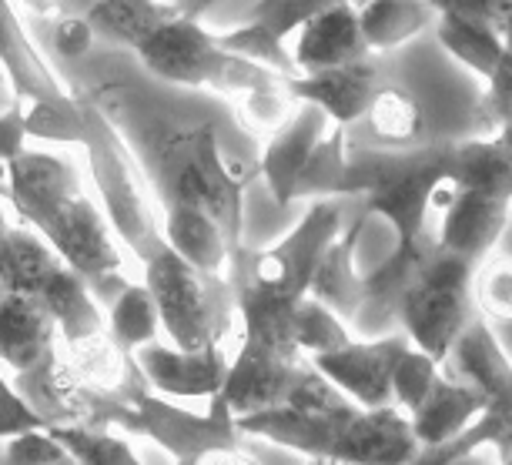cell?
Segmentation results:
<instances>
[{
  "label": "cell",
  "mask_w": 512,
  "mask_h": 465,
  "mask_svg": "<svg viewBox=\"0 0 512 465\" xmlns=\"http://www.w3.org/2000/svg\"><path fill=\"white\" fill-rule=\"evenodd\" d=\"M4 198L17 218L34 228L91 288L108 292L114 285H128L121 282L124 255L111 221L81 188L77 168L67 158L24 148L11 164H4Z\"/></svg>",
  "instance_id": "6da1fadb"
},
{
  "label": "cell",
  "mask_w": 512,
  "mask_h": 465,
  "mask_svg": "<svg viewBox=\"0 0 512 465\" xmlns=\"http://www.w3.org/2000/svg\"><path fill=\"white\" fill-rule=\"evenodd\" d=\"M151 161V181L161 205L178 201L208 211L225 228L231 245L241 248V221H245V188L258 178V161L231 158L221 148L215 124L161 121L144 141Z\"/></svg>",
  "instance_id": "7a4b0ae2"
},
{
  "label": "cell",
  "mask_w": 512,
  "mask_h": 465,
  "mask_svg": "<svg viewBox=\"0 0 512 465\" xmlns=\"http://www.w3.org/2000/svg\"><path fill=\"white\" fill-rule=\"evenodd\" d=\"M238 429L282 449L302 452L328 465H405L419 449L409 415L395 405L318 415L298 409H265L241 415Z\"/></svg>",
  "instance_id": "3957f363"
},
{
  "label": "cell",
  "mask_w": 512,
  "mask_h": 465,
  "mask_svg": "<svg viewBox=\"0 0 512 465\" xmlns=\"http://www.w3.org/2000/svg\"><path fill=\"white\" fill-rule=\"evenodd\" d=\"M379 57L385 81L399 87L419 114L425 148L496 134V121L486 108V81L452 61L432 31Z\"/></svg>",
  "instance_id": "277c9868"
},
{
  "label": "cell",
  "mask_w": 512,
  "mask_h": 465,
  "mask_svg": "<svg viewBox=\"0 0 512 465\" xmlns=\"http://www.w3.org/2000/svg\"><path fill=\"white\" fill-rule=\"evenodd\" d=\"M84 118H88V134H84L81 148L88 151V168L101 195V211L111 221L114 238L124 241L131 255L144 265L154 251L164 248L161 218L148 198V184H144L148 178L118 124L101 104L84 101Z\"/></svg>",
  "instance_id": "5b68a950"
},
{
  "label": "cell",
  "mask_w": 512,
  "mask_h": 465,
  "mask_svg": "<svg viewBox=\"0 0 512 465\" xmlns=\"http://www.w3.org/2000/svg\"><path fill=\"white\" fill-rule=\"evenodd\" d=\"M144 285L158 305L161 332L185 352L215 348L231 335L238 302L231 282L215 271H201L164 245L144 261Z\"/></svg>",
  "instance_id": "8992f818"
},
{
  "label": "cell",
  "mask_w": 512,
  "mask_h": 465,
  "mask_svg": "<svg viewBox=\"0 0 512 465\" xmlns=\"http://www.w3.org/2000/svg\"><path fill=\"white\" fill-rule=\"evenodd\" d=\"M472 275H476V265L432 241L395 305V322L412 348L432 355L436 362L446 358L462 328L479 315Z\"/></svg>",
  "instance_id": "52a82bcc"
},
{
  "label": "cell",
  "mask_w": 512,
  "mask_h": 465,
  "mask_svg": "<svg viewBox=\"0 0 512 465\" xmlns=\"http://www.w3.org/2000/svg\"><path fill=\"white\" fill-rule=\"evenodd\" d=\"M345 221H349V215H345L342 198L308 201L298 225L285 231V238H278L275 245L235 248V255L228 261V268L235 271L228 278L231 288H255L262 295L298 302L302 295H308L318 261L325 258L328 245L338 238Z\"/></svg>",
  "instance_id": "ba28073f"
},
{
  "label": "cell",
  "mask_w": 512,
  "mask_h": 465,
  "mask_svg": "<svg viewBox=\"0 0 512 465\" xmlns=\"http://www.w3.org/2000/svg\"><path fill=\"white\" fill-rule=\"evenodd\" d=\"M14 389L41 415L47 429H111V425H121L131 432V405L111 399V395L94 389L91 382H84L61 348L47 355L41 365L17 372Z\"/></svg>",
  "instance_id": "9c48e42d"
},
{
  "label": "cell",
  "mask_w": 512,
  "mask_h": 465,
  "mask_svg": "<svg viewBox=\"0 0 512 465\" xmlns=\"http://www.w3.org/2000/svg\"><path fill=\"white\" fill-rule=\"evenodd\" d=\"M131 409V432L161 445L175 462L188 459V455L201 449H211V445H238L248 439L238 429V419L231 415V409L221 402V395H211L208 412H188L175 402L158 399L151 389H144L131 399Z\"/></svg>",
  "instance_id": "30bf717a"
},
{
  "label": "cell",
  "mask_w": 512,
  "mask_h": 465,
  "mask_svg": "<svg viewBox=\"0 0 512 465\" xmlns=\"http://www.w3.org/2000/svg\"><path fill=\"white\" fill-rule=\"evenodd\" d=\"M432 211H439L436 245L456 258L479 265L499 245V235L512 215V198L462 181H442Z\"/></svg>",
  "instance_id": "8fae6325"
},
{
  "label": "cell",
  "mask_w": 512,
  "mask_h": 465,
  "mask_svg": "<svg viewBox=\"0 0 512 465\" xmlns=\"http://www.w3.org/2000/svg\"><path fill=\"white\" fill-rule=\"evenodd\" d=\"M308 358L305 355H282L272 348L241 338L238 355L228 365V379L221 385V402L228 405L231 415H255L265 409H282L292 399L298 379L305 375Z\"/></svg>",
  "instance_id": "7c38bea8"
},
{
  "label": "cell",
  "mask_w": 512,
  "mask_h": 465,
  "mask_svg": "<svg viewBox=\"0 0 512 465\" xmlns=\"http://www.w3.org/2000/svg\"><path fill=\"white\" fill-rule=\"evenodd\" d=\"M412 342L402 332L379 338H352L328 355L308 358L328 382L338 385L362 409L392 405V368Z\"/></svg>",
  "instance_id": "4fadbf2b"
},
{
  "label": "cell",
  "mask_w": 512,
  "mask_h": 465,
  "mask_svg": "<svg viewBox=\"0 0 512 465\" xmlns=\"http://www.w3.org/2000/svg\"><path fill=\"white\" fill-rule=\"evenodd\" d=\"M442 375L469 385L486 399V409L506 415L512 422V358L502 348L489 318L476 315L452 342L446 358L439 362Z\"/></svg>",
  "instance_id": "5bb4252c"
},
{
  "label": "cell",
  "mask_w": 512,
  "mask_h": 465,
  "mask_svg": "<svg viewBox=\"0 0 512 465\" xmlns=\"http://www.w3.org/2000/svg\"><path fill=\"white\" fill-rule=\"evenodd\" d=\"M134 54L161 81L208 91L221 67V57H225V47L218 44V34L201 27V21L175 17L161 31H154Z\"/></svg>",
  "instance_id": "9a60e30c"
},
{
  "label": "cell",
  "mask_w": 512,
  "mask_h": 465,
  "mask_svg": "<svg viewBox=\"0 0 512 465\" xmlns=\"http://www.w3.org/2000/svg\"><path fill=\"white\" fill-rule=\"evenodd\" d=\"M288 94L302 104H315L325 118L342 128H355L369 114L375 94L382 87V57L369 54L362 61L328 67L315 74H295L285 81Z\"/></svg>",
  "instance_id": "2e32d148"
},
{
  "label": "cell",
  "mask_w": 512,
  "mask_h": 465,
  "mask_svg": "<svg viewBox=\"0 0 512 465\" xmlns=\"http://www.w3.org/2000/svg\"><path fill=\"white\" fill-rule=\"evenodd\" d=\"M144 382L151 385V392L161 395H178V399H211L221 392V385L228 379L231 358L225 348H201V352H185L178 345H141L134 352Z\"/></svg>",
  "instance_id": "e0dca14e"
},
{
  "label": "cell",
  "mask_w": 512,
  "mask_h": 465,
  "mask_svg": "<svg viewBox=\"0 0 512 465\" xmlns=\"http://www.w3.org/2000/svg\"><path fill=\"white\" fill-rule=\"evenodd\" d=\"M369 44L362 37L359 7L335 0V4L322 7L312 21H305L302 31L295 34L292 61L298 74L328 71V67H342L352 61L369 57Z\"/></svg>",
  "instance_id": "ac0fdd59"
},
{
  "label": "cell",
  "mask_w": 512,
  "mask_h": 465,
  "mask_svg": "<svg viewBox=\"0 0 512 465\" xmlns=\"http://www.w3.org/2000/svg\"><path fill=\"white\" fill-rule=\"evenodd\" d=\"M365 228H369V215L359 208L352 215V221H345L338 238L328 245L325 258L318 261V268L312 275V285H308V295L332 308L349 328L365 302V271L359 268V245H362Z\"/></svg>",
  "instance_id": "d6986e66"
},
{
  "label": "cell",
  "mask_w": 512,
  "mask_h": 465,
  "mask_svg": "<svg viewBox=\"0 0 512 465\" xmlns=\"http://www.w3.org/2000/svg\"><path fill=\"white\" fill-rule=\"evenodd\" d=\"M328 128H332V121L325 118V111H318L315 104L298 101L292 118L268 138L262 154H258V174L265 178L268 195L275 198V205H292L295 174L302 171L305 158L325 138Z\"/></svg>",
  "instance_id": "ffe728a7"
},
{
  "label": "cell",
  "mask_w": 512,
  "mask_h": 465,
  "mask_svg": "<svg viewBox=\"0 0 512 465\" xmlns=\"http://www.w3.org/2000/svg\"><path fill=\"white\" fill-rule=\"evenodd\" d=\"M61 348L57 325L41 298L24 292H0V362L14 372L41 365Z\"/></svg>",
  "instance_id": "44dd1931"
},
{
  "label": "cell",
  "mask_w": 512,
  "mask_h": 465,
  "mask_svg": "<svg viewBox=\"0 0 512 465\" xmlns=\"http://www.w3.org/2000/svg\"><path fill=\"white\" fill-rule=\"evenodd\" d=\"M34 298H41L44 308L51 312L64 352L88 345L108 332V318L101 315L98 302H94L91 285L84 282L77 271L67 268L64 261L44 278L41 288L34 292Z\"/></svg>",
  "instance_id": "7402d4cb"
},
{
  "label": "cell",
  "mask_w": 512,
  "mask_h": 465,
  "mask_svg": "<svg viewBox=\"0 0 512 465\" xmlns=\"http://www.w3.org/2000/svg\"><path fill=\"white\" fill-rule=\"evenodd\" d=\"M161 231H164V245L178 251L181 258L191 261L201 271L221 275L228 268L231 255H235V245L225 235V228L201 208L168 201L161 211Z\"/></svg>",
  "instance_id": "603a6c76"
},
{
  "label": "cell",
  "mask_w": 512,
  "mask_h": 465,
  "mask_svg": "<svg viewBox=\"0 0 512 465\" xmlns=\"http://www.w3.org/2000/svg\"><path fill=\"white\" fill-rule=\"evenodd\" d=\"M482 412H486V399L479 392H472L469 385L439 372L436 385L429 389L419 409L409 415V425L419 445H439L456 439Z\"/></svg>",
  "instance_id": "cb8c5ba5"
},
{
  "label": "cell",
  "mask_w": 512,
  "mask_h": 465,
  "mask_svg": "<svg viewBox=\"0 0 512 465\" xmlns=\"http://www.w3.org/2000/svg\"><path fill=\"white\" fill-rule=\"evenodd\" d=\"M0 71L11 84V98H41V94L64 91L61 77L31 44L21 17L7 0H0Z\"/></svg>",
  "instance_id": "d4e9b609"
},
{
  "label": "cell",
  "mask_w": 512,
  "mask_h": 465,
  "mask_svg": "<svg viewBox=\"0 0 512 465\" xmlns=\"http://www.w3.org/2000/svg\"><path fill=\"white\" fill-rule=\"evenodd\" d=\"M439 14L429 0H365L359 7L362 37L372 54L399 51L402 44L432 31Z\"/></svg>",
  "instance_id": "484cf974"
},
{
  "label": "cell",
  "mask_w": 512,
  "mask_h": 465,
  "mask_svg": "<svg viewBox=\"0 0 512 465\" xmlns=\"http://www.w3.org/2000/svg\"><path fill=\"white\" fill-rule=\"evenodd\" d=\"M175 17L181 14L168 0H98L88 11V24L94 27V37L138 51L154 31H161Z\"/></svg>",
  "instance_id": "4316f807"
},
{
  "label": "cell",
  "mask_w": 512,
  "mask_h": 465,
  "mask_svg": "<svg viewBox=\"0 0 512 465\" xmlns=\"http://www.w3.org/2000/svg\"><path fill=\"white\" fill-rule=\"evenodd\" d=\"M57 265L61 258L34 228L0 231V292L34 295Z\"/></svg>",
  "instance_id": "83f0119b"
},
{
  "label": "cell",
  "mask_w": 512,
  "mask_h": 465,
  "mask_svg": "<svg viewBox=\"0 0 512 465\" xmlns=\"http://www.w3.org/2000/svg\"><path fill=\"white\" fill-rule=\"evenodd\" d=\"M345 174H349V128L332 124L305 158L302 171L295 174L292 205L295 201L345 198Z\"/></svg>",
  "instance_id": "f1b7e54d"
},
{
  "label": "cell",
  "mask_w": 512,
  "mask_h": 465,
  "mask_svg": "<svg viewBox=\"0 0 512 465\" xmlns=\"http://www.w3.org/2000/svg\"><path fill=\"white\" fill-rule=\"evenodd\" d=\"M21 108L24 134L51 144H84L88 118H84V101L74 94H41V98H11Z\"/></svg>",
  "instance_id": "f546056e"
},
{
  "label": "cell",
  "mask_w": 512,
  "mask_h": 465,
  "mask_svg": "<svg viewBox=\"0 0 512 465\" xmlns=\"http://www.w3.org/2000/svg\"><path fill=\"white\" fill-rule=\"evenodd\" d=\"M432 34H436L442 51L466 67L469 74H476L479 81H489V74L496 71L502 51V31H496V27L466 21V17H439Z\"/></svg>",
  "instance_id": "4dcf8cb0"
},
{
  "label": "cell",
  "mask_w": 512,
  "mask_h": 465,
  "mask_svg": "<svg viewBox=\"0 0 512 465\" xmlns=\"http://www.w3.org/2000/svg\"><path fill=\"white\" fill-rule=\"evenodd\" d=\"M108 332L114 335V342L131 355L138 352L141 345L158 342L161 315L148 292V285L128 282L124 288H118V295H114V302H111V312H108Z\"/></svg>",
  "instance_id": "1f68e13d"
},
{
  "label": "cell",
  "mask_w": 512,
  "mask_h": 465,
  "mask_svg": "<svg viewBox=\"0 0 512 465\" xmlns=\"http://www.w3.org/2000/svg\"><path fill=\"white\" fill-rule=\"evenodd\" d=\"M352 338H355L352 328L345 325L332 308L318 302V298L305 295L302 302L295 305V345L305 358L328 355V352H335V348L349 345Z\"/></svg>",
  "instance_id": "d6a6232c"
},
{
  "label": "cell",
  "mask_w": 512,
  "mask_h": 465,
  "mask_svg": "<svg viewBox=\"0 0 512 465\" xmlns=\"http://www.w3.org/2000/svg\"><path fill=\"white\" fill-rule=\"evenodd\" d=\"M472 295H476L479 315L492 325L512 322V258L502 251L482 258L472 275Z\"/></svg>",
  "instance_id": "836d02e7"
},
{
  "label": "cell",
  "mask_w": 512,
  "mask_h": 465,
  "mask_svg": "<svg viewBox=\"0 0 512 465\" xmlns=\"http://www.w3.org/2000/svg\"><path fill=\"white\" fill-rule=\"evenodd\" d=\"M439 362L432 355L419 352V348H405L399 355V362L392 368V405L402 409L405 415H412L422 405V399L429 395V389L439 379Z\"/></svg>",
  "instance_id": "e575fe53"
},
{
  "label": "cell",
  "mask_w": 512,
  "mask_h": 465,
  "mask_svg": "<svg viewBox=\"0 0 512 465\" xmlns=\"http://www.w3.org/2000/svg\"><path fill=\"white\" fill-rule=\"evenodd\" d=\"M81 465H144L111 429H51Z\"/></svg>",
  "instance_id": "d590c367"
},
{
  "label": "cell",
  "mask_w": 512,
  "mask_h": 465,
  "mask_svg": "<svg viewBox=\"0 0 512 465\" xmlns=\"http://www.w3.org/2000/svg\"><path fill=\"white\" fill-rule=\"evenodd\" d=\"M218 44L225 47V51H231V54H241V57H248V61H255V64L272 67V71H278L282 77H295L298 74V67L292 61V47L275 41L272 34H265L262 27H255L251 21L245 27H235V31L218 34Z\"/></svg>",
  "instance_id": "8d00e7d4"
},
{
  "label": "cell",
  "mask_w": 512,
  "mask_h": 465,
  "mask_svg": "<svg viewBox=\"0 0 512 465\" xmlns=\"http://www.w3.org/2000/svg\"><path fill=\"white\" fill-rule=\"evenodd\" d=\"M328 4H335V0H258L248 21L285 44L288 37L302 31L305 21H312Z\"/></svg>",
  "instance_id": "74e56055"
},
{
  "label": "cell",
  "mask_w": 512,
  "mask_h": 465,
  "mask_svg": "<svg viewBox=\"0 0 512 465\" xmlns=\"http://www.w3.org/2000/svg\"><path fill=\"white\" fill-rule=\"evenodd\" d=\"M0 465H81L51 429H34L7 439Z\"/></svg>",
  "instance_id": "f35d334b"
},
{
  "label": "cell",
  "mask_w": 512,
  "mask_h": 465,
  "mask_svg": "<svg viewBox=\"0 0 512 465\" xmlns=\"http://www.w3.org/2000/svg\"><path fill=\"white\" fill-rule=\"evenodd\" d=\"M292 111H295V98L288 94L285 84L268 87V91H258V94H248V98H241V114H245V121L255 131L275 134L288 118H292Z\"/></svg>",
  "instance_id": "ab89813d"
},
{
  "label": "cell",
  "mask_w": 512,
  "mask_h": 465,
  "mask_svg": "<svg viewBox=\"0 0 512 465\" xmlns=\"http://www.w3.org/2000/svg\"><path fill=\"white\" fill-rule=\"evenodd\" d=\"M486 108H489V118L496 121V131L502 124L512 121V11H509L506 31H502V51H499L496 71H492L486 81Z\"/></svg>",
  "instance_id": "60d3db41"
},
{
  "label": "cell",
  "mask_w": 512,
  "mask_h": 465,
  "mask_svg": "<svg viewBox=\"0 0 512 465\" xmlns=\"http://www.w3.org/2000/svg\"><path fill=\"white\" fill-rule=\"evenodd\" d=\"M34 429H47L44 419L27 405L24 395L4 379V372H0V442L17 439V435L34 432Z\"/></svg>",
  "instance_id": "b9f144b4"
},
{
  "label": "cell",
  "mask_w": 512,
  "mask_h": 465,
  "mask_svg": "<svg viewBox=\"0 0 512 465\" xmlns=\"http://www.w3.org/2000/svg\"><path fill=\"white\" fill-rule=\"evenodd\" d=\"M439 17H466L496 31H506L512 0H429Z\"/></svg>",
  "instance_id": "7bdbcfd3"
},
{
  "label": "cell",
  "mask_w": 512,
  "mask_h": 465,
  "mask_svg": "<svg viewBox=\"0 0 512 465\" xmlns=\"http://www.w3.org/2000/svg\"><path fill=\"white\" fill-rule=\"evenodd\" d=\"M94 44V27L88 24V17H64V21H54V51L67 57V61H77L91 51Z\"/></svg>",
  "instance_id": "ee69618b"
},
{
  "label": "cell",
  "mask_w": 512,
  "mask_h": 465,
  "mask_svg": "<svg viewBox=\"0 0 512 465\" xmlns=\"http://www.w3.org/2000/svg\"><path fill=\"white\" fill-rule=\"evenodd\" d=\"M24 121H21V108L17 101L7 104V111H0V164H11L17 154L24 151Z\"/></svg>",
  "instance_id": "f6af8a7d"
},
{
  "label": "cell",
  "mask_w": 512,
  "mask_h": 465,
  "mask_svg": "<svg viewBox=\"0 0 512 465\" xmlns=\"http://www.w3.org/2000/svg\"><path fill=\"white\" fill-rule=\"evenodd\" d=\"M178 465H262L258 455L248 452L245 442L238 445H211V449H201L188 459H178Z\"/></svg>",
  "instance_id": "bcb514c9"
},
{
  "label": "cell",
  "mask_w": 512,
  "mask_h": 465,
  "mask_svg": "<svg viewBox=\"0 0 512 465\" xmlns=\"http://www.w3.org/2000/svg\"><path fill=\"white\" fill-rule=\"evenodd\" d=\"M27 11L37 17H51V21H64V17H88V11L98 0H24Z\"/></svg>",
  "instance_id": "7dc6e473"
},
{
  "label": "cell",
  "mask_w": 512,
  "mask_h": 465,
  "mask_svg": "<svg viewBox=\"0 0 512 465\" xmlns=\"http://www.w3.org/2000/svg\"><path fill=\"white\" fill-rule=\"evenodd\" d=\"M168 4L175 7L181 17H188V21H198V17L205 14L208 7L215 4V0H168Z\"/></svg>",
  "instance_id": "c3c4849f"
},
{
  "label": "cell",
  "mask_w": 512,
  "mask_h": 465,
  "mask_svg": "<svg viewBox=\"0 0 512 465\" xmlns=\"http://www.w3.org/2000/svg\"><path fill=\"white\" fill-rule=\"evenodd\" d=\"M452 465H502L499 459V452L496 449H476V452H469V455H462V459H456Z\"/></svg>",
  "instance_id": "681fc988"
},
{
  "label": "cell",
  "mask_w": 512,
  "mask_h": 465,
  "mask_svg": "<svg viewBox=\"0 0 512 465\" xmlns=\"http://www.w3.org/2000/svg\"><path fill=\"white\" fill-rule=\"evenodd\" d=\"M492 138H496V144L502 148V154H506V158L512 161V121L509 124H502V128L492 134Z\"/></svg>",
  "instance_id": "f907efd6"
},
{
  "label": "cell",
  "mask_w": 512,
  "mask_h": 465,
  "mask_svg": "<svg viewBox=\"0 0 512 465\" xmlns=\"http://www.w3.org/2000/svg\"><path fill=\"white\" fill-rule=\"evenodd\" d=\"M496 251H502V255H509V258H512V215H509V221H506V228H502Z\"/></svg>",
  "instance_id": "816d5d0a"
},
{
  "label": "cell",
  "mask_w": 512,
  "mask_h": 465,
  "mask_svg": "<svg viewBox=\"0 0 512 465\" xmlns=\"http://www.w3.org/2000/svg\"><path fill=\"white\" fill-rule=\"evenodd\" d=\"M0 94H11V84H7V77H4V71H0Z\"/></svg>",
  "instance_id": "f5cc1de1"
},
{
  "label": "cell",
  "mask_w": 512,
  "mask_h": 465,
  "mask_svg": "<svg viewBox=\"0 0 512 465\" xmlns=\"http://www.w3.org/2000/svg\"><path fill=\"white\" fill-rule=\"evenodd\" d=\"M0 198H4V164H0Z\"/></svg>",
  "instance_id": "db71d44e"
},
{
  "label": "cell",
  "mask_w": 512,
  "mask_h": 465,
  "mask_svg": "<svg viewBox=\"0 0 512 465\" xmlns=\"http://www.w3.org/2000/svg\"><path fill=\"white\" fill-rule=\"evenodd\" d=\"M345 4H355V7H362V4H365V0H345Z\"/></svg>",
  "instance_id": "11a10c76"
},
{
  "label": "cell",
  "mask_w": 512,
  "mask_h": 465,
  "mask_svg": "<svg viewBox=\"0 0 512 465\" xmlns=\"http://www.w3.org/2000/svg\"><path fill=\"white\" fill-rule=\"evenodd\" d=\"M308 465H328V462H322V459H312V462H308Z\"/></svg>",
  "instance_id": "9f6ffc18"
},
{
  "label": "cell",
  "mask_w": 512,
  "mask_h": 465,
  "mask_svg": "<svg viewBox=\"0 0 512 465\" xmlns=\"http://www.w3.org/2000/svg\"><path fill=\"white\" fill-rule=\"evenodd\" d=\"M7 228V221H4V215H0V231H4Z\"/></svg>",
  "instance_id": "6f0895ef"
},
{
  "label": "cell",
  "mask_w": 512,
  "mask_h": 465,
  "mask_svg": "<svg viewBox=\"0 0 512 465\" xmlns=\"http://www.w3.org/2000/svg\"><path fill=\"white\" fill-rule=\"evenodd\" d=\"M502 465H512V455H506V459H502Z\"/></svg>",
  "instance_id": "680465c9"
}]
</instances>
